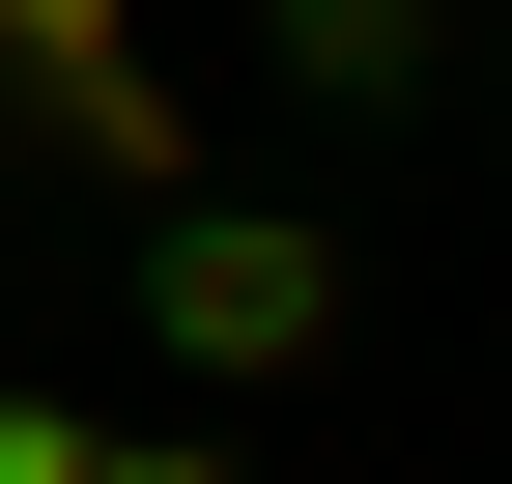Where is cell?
Returning a JSON list of instances; mask_svg holds the SVG:
<instances>
[{
    "mask_svg": "<svg viewBox=\"0 0 512 484\" xmlns=\"http://www.w3.org/2000/svg\"><path fill=\"white\" fill-rule=\"evenodd\" d=\"M342 228H313V200H256V171H171V200H143V342H171V371H313V342H342Z\"/></svg>",
    "mask_w": 512,
    "mask_h": 484,
    "instance_id": "1",
    "label": "cell"
},
{
    "mask_svg": "<svg viewBox=\"0 0 512 484\" xmlns=\"http://www.w3.org/2000/svg\"><path fill=\"white\" fill-rule=\"evenodd\" d=\"M456 29H484V0H256V86H285V114H427Z\"/></svg>",
    "mask_w": 512,
    "mask_h": 484,
    "instance_id": "2",
    "label": "cell"
},
{
    "mask_svg": "<svg viewBox=\"0 0 512 484\" xmlns=\"http://www.w3.org/2000/svg\"><path fill=\"white\" fill-rule=\"evenodd\" d=\"M0 484H114V456H86V428H57V399H0Z\"/></svg>",
    "mask_w": 512,
    "mask_h": 484,
    "instance_id": "3",
    "label": "cell"
},
{
    "mask_svg": "<svg viewBox=\"0 0 512 484\" xmlns=\"http://www.w3.org/2000/svg\"><path fill=\"white\" fill-rule=\"evenodd\" d=\"M114 484H228V456H114Z\"/></svg>",
    "mask_w": 512,
    "mask_h": 484,
    "instance_id": "4",
    "label": "cell"
}]
</instances>
